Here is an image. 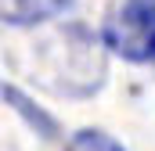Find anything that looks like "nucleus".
<instances>
[{"label":"nucleus","mask_w":155,"mask_h":151,"mask_svg":"<svg viewBox=\"0 0 155 151\" xmlns=\"http://www.w3.org/2000/svg\"><path fill=\"white\" fill-rule=\"evenodd\" d=\"M72 0H0V22L7 25H40L61 14Z\"/></svg>","instance_id":"f03ea898"},{"label":"nucleus","mask_w":155,"mask_h":151,"mask_svg":"<svg viewBox=\"0 0 155 151\" xmlns=\"http://www.w3.org/2000/svg\"><path fill=\"white\" fill-rule=\"evenodd\" d=\"M65 151H126L116 137H108L105 130H79L69 137Z\"/></svg>","instance_id":"7ed1b4c3"},{"label":"nucleus","mask_w":155,"mask_h":151,"mask_svg":"<svg viewBox=\"0 0 155 151\" xmlns=\"http://www.w3.org/2000/svg\"><path fill=\"white\" fill-rule=\"evenodd\" d=\"M101 36L126 61L155 58V0H119L105 18Z\"/></svg>","instance_id":"f257e3e1"}]
</instances>
